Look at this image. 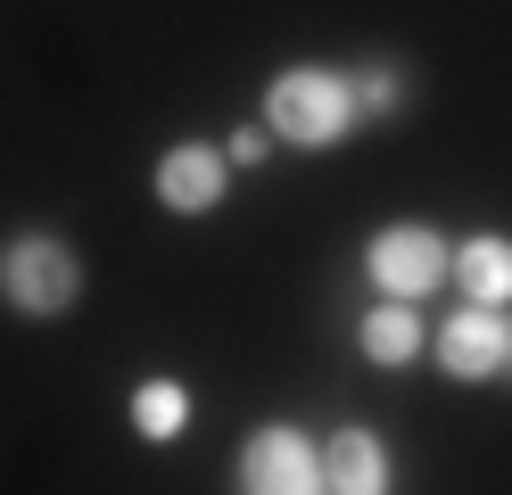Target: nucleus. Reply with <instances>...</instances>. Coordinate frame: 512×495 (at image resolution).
<instances>
[{"mask_svg": "<svg viewBox=\"0 0 512 495\" xmlns=\"http://www.w3.org/2000/svg\"><path fill=\"white\" fill-rule=\"evenodd\" d=\"M256 124H265L281 149L323 157V149H339L364 116H356V83H347V66L298 58V66H281V75L265 83V116H256Z\"/></svg>", "mask_w": 512, "mask_h": 495, "instance_id": "f257e3e1", "label": "nucleus"}, {"mask_svg": "<svg viewBox=\"0 0 512 495\" xmlns=\"http://www.w3.org/2000/svg\"><path fill=\"white\" fill-rule=\"evenodd\" d=\"M504 339H512V322H504L496 306L446 314V330H438V372L463 380V388H488V380H504Z\"/></svg>", "mask_w": 512, "mask_h": 495, "instance_id": "423d86ee", "label": "nucleus"}, {"mask_svg": "<svg viewBox=\"0 0 512 495\" xmlns=\"http://www.w3.org/2000/svg\"><path fill=\"white\" fill-rule=\"evenodd\" d=\"M240 495H323V438H306L298 421H256L240 438Z\"/></svg>", "mask_w": 512, "mask_h": 495, "instance_id": "20e7f679", "label": "nucleus"}, {"mask_svg": "<svg viewBox=\"0 0 512 495\" xmlns=\"http://www.w3.org/2000/svg\"><path fill=\"white\" fill-rule=\"evenodd\" d=\"M364 273L380 297H430L455 281V240H446L438 223H380L372 240H364Z\"/></svg>", "mask_w": 512, "mask_h": 495, "instance_id": "7ed1b4c3", "label": "nucleus"}, {"mask_svg": "<svg viewBox=\"0 0 512 495\" xmlns=\"http://www.w3.org/2000/svg\"><path fill=\"white\" fill-rule=\"evenodd\" d=\"M265 157H273V132L265 124H240L232 141H223V165H232V174H240V165H265Z\"/></svg>", "mask_w": 512, "mask_h": 495, "instance_id": "f8f14e48", "label": "nucleus"}, {"mask_svg": "<svg viewBox=\"0 0 512 495\" xmlns=\"http://www.w3.org/2000/svg\"><path fill=\"white\" fill-rule=\"evenodd\" d=\"M323 495H397V454L372 421H339L323 438Z\"/></svg>", "mask_w": 512, "mask_h": 495, "instance_id": "39448f33", "label": "nucleus"}, {"mask_svg": "<svg viewBox=\"0 0 512 495\" xmlns=\"http://www.w3.org/2000/svg\"><path fill=\"white\" fill-rule=\"evenodd\" d=\"M504 372H512V339H504Z\"/></svg>", "mask_w": 512, "mask_h": 495, "instance_id": "ddd939ff", "label": "nucleus"}, {"mask_svg": "<svg viewBox=\"0 0 512 495\" xmlns=\"http://www.w3.org/2000/svg\"><path fill=\"white\" fill-rule=\"evenodd\" d=\"M347 83H356V116H364V124H397V116H405V75H397L389 58L356 66Z\"/></svg>", "mask_w": 512, "mask_h": 495, "instance_id": "9b49d317", "label": "nucleus"}, {"mask_svg": "<svg viewBox=\"0 0 512 495\" xmlns=\"http://www.w3.org/2000/svg\"><path fill=\"white\" fill-rule=\"evenodd\" d=\"M223 198H232V165H223V149L174 141L166 157H157V207H166V215H215Z\"/></svg>", "mask_w": 512, "mask_h": 495, "instance_id": "0eeeda50", "label": "nucleus"}, {"mask_svg": "<svg viewBox=\"0 0 512 495\" xmlns=\"http://www.w3.org/2000/svg\"><path fill=\"white\" fill-rule=\"evenodd\" d=\"M422 347H430V330H422V314H413L405 297H380V306L356 322V355L372 363V372H405Z\"/></svg>", "mask_w": 512, "mask_h": 495, "instance_id": "1a4fd4ad", "label": "nucleus"}, {"mask_svg": "<svg viewBox=\"0 0 512 495\" xmlns=\"http://www.w3.org/2000/svg\"><path fill=\"white\" fill-rule=\"evenodd\" d=\"M124 413H133V429H141L149 446H174L182 429H190V388L157 372V380H141V388H133V405H124Z\"/></svg>", "mask_w": 512, "mask_h": 495, "instance_id": "9d476101", "label": "nucleus"}, {"mask_svg": "<svg viewBox=\"0 0 512 495\" xmlns=\"http://www.w3.org/2000/svg\"><path fill=\"white\" fill-rule=\"evenodd\" d=\"M75 297H83V248L67 231L25 223V231L0 240V306L17 322H67Z\"/></svg>", "mask_w": 512, "mask_h": 495, "instance_id": "f03ea898", "label": "nucleus"}, {"mask_svg": "<svg viewBox=\"0 0 512 495\" xmlns=\"http://www.w3.org/2000/svg\"><path fill=\"white\" fill-rule=\"evenodd\" d=\"M455 289L463 306H512V231H471L455 240Z\"/></svg>", "mask_w": 512, "mask_h": 495, "instance_id": "6e6552de", "label": "nucleus"}]
</instances>
